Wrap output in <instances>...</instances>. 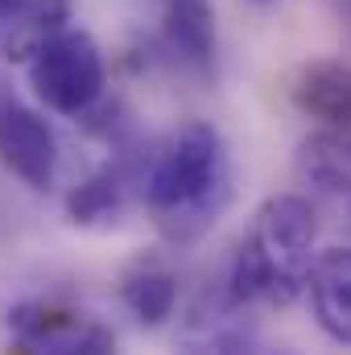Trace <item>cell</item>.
Here are the masks:
<instances>
[{
	"instance_id": "9c48e42d",
	"label": "cell",
	"mask_w": 351,
	"mask_h": 355,
	"mask_svg": "<svg viewBox=\"0 0 351 355\" xmlns=\"http://www.w3.org/2000/svg\"><path fill=\"white\" fill-rule=\"evenodd\" d=\"M293 103L323 128H351V67L339 58H314L293 75Z\"/></svg>"
},
{
	"instance_id": "30bf717a",
	"label": "cell",
	"mask_w": 351,
	"mask_h": 355,
	"mask_svg": "<svg viewBox=\"0 0 351 355\" xmlns=\"http://www.w3.org/2000/svg\"><path fill=\"white\" fill-rule=\"evenodd\" d=\"M298 170L310 186H318L335 198H351V128L314 132L298 153Z\"/></svg>"
},
{
	"instance_id": "8fae6325",
	"label": "cell",
	"mask_w": 351,
	"mask_h": 355,
	"mask_svg": "<svg viewBox=\"0 0 351 355\" xmlns=\"http://www.w3.org/2000/svg\"><path fill=\"white\" fill-rule=\"evenodd\" d=\"M120 297L141 327H162L178 306V277L170 268L153 265V261H141L124 272Z\"/></svg>"
},
{
	"instance_id": "8992f818",
	"label": "cell",
	"mask_w": 351,
	"mask_h": 355,
	"mask_svg": "<svg viewBox=\"0 0 351 355\" xmlns=\"http://www.w3.org/2000/svg\"><path fill=\"white\" fill-rule=\"evenodd\" d=\"M162 37L182 71L194 79L215 75V12L207 0H162Z\"/></svg>"
},
{
	"instance_id": "5b68a950",
	"label": "cell",
	"mask_w": 351,
	"mask_h": 355,
	"mask_svg": "<svg viewBox=\"0 0 351 355\" xmlns=\"http://www.w3.org/2000/svg\"><path fill=\"white\" fill-rule=\"evenodd\" d=\"M0 166L29 190H50L58 178V137L42 112H33L0 79Z\"/></svg>"
},
{
	"instance_id": "ba28073f",
	"label": "cell",
	"mask_w": 351,
	"mask_h": 355,
	"mask_svg": "<svg viewBox=\"0 0 351 355\" xmlns=\"http://www.w3.org/2000/svg\"><path fill=\"white\" fill-rule=\"evenodd\" d=\"M306 297L314 310V322L351 347V248H327L314 257L306 277Z\"/></svg>"
},
{
	"instance_id": "52a82bcc",
	"label": "cell",
	"mask_w": 351,
	"mask_h": 355,
	"mask_svg": "<svg viewBox=\"0 0 351 355\" xmlns=\"http://www.w3.org/2000/svg\"><path fill=\"white\" fill-rule=\"evenodd\" d=\"M67 0H0V58L25 62L67 29Z\"/></svg>"
},
{
	"instance_id": "6da1fadb",
	"label": "cell",
	"mask_w": 351,
	"mask_h": 355,
	"mask_svg": "<svg viewBox=\"0 0 351 355\" xmlns=\"http://www.w3.org/2000/svg\"><path fill=\"white\" fill-rule=\"evenodd\" d=\"M232 202V153L211 120H186L145 178V207L166 244H198Z\"/></svg>"
},
{
	"instance_id": "4fadbf2b",
	"label": "cell",
	"mask_w": 351,
	"mask_h": 355,
	"mask_svg": "<svg viewBox=\"0 0 351 355\" xmlns=\"http://www.w3.org/2000/svg\"><path fill=\"white\" fill-rule=\"evenodd\" d=\"M257 4H273V0H257Z\"/></svg>"
},
{
	"instance_id": "7a4b0ae2",
	"label": "cell",
	"mask_w": 351,
	"mask_h": 355,
	"mask_svg": "<svg viewBox=\"0 0 351 355\" xmlns=\"http://www.w3.org/2000/svg\"><path fill=\"white\" fill-rule=\"evenodd\" d=\"M318 211L302 194H273L257 211L252 232L236 248L228 268V293L236 306H289L306 293V277L314 265Z\"/></svg>"
},
{
	"instance_id": "7c38bea8",
	"label": "cell",
	"mask_w": 351,
	"mask_h": 355,
	"mask_svg": "<svg viewBox=\"0 0 351 355\" xmlns=\"http://www.w3.org/2000/svg\"><path fill=\"white\" fill-rule=\"evenodd\" d=\"M124 207V182L116 170H99L91 174L87 182H79L71 194H67V215L83 227H95V223H116Z\"/></svg>"
},
{
	"instance_id": "3957f363",
	"label": "cell",
	"mask_w": 351,
	"mask_h": 355,
	"mask_svg": "<svg viewBox=\"0 0 351 355\" xmlns=\"http://www.w3.org/2000/svg\"><path fill=\"white\" fill-rule=\"evenodd\" d=\"M29 83L50 112L75 116V120L87 116L108 83L103 54H99L95 37L87 29H62L58 37H50L29 58Z\"/></svg>"
},
{
	"instance_id": "277c9868",
	"label": "cell",
	"mask_w": 351,
	"mask_h": 355,
	"mask_svg": "<svg viewBox=\"0 0 351 355\" xmlns=\"http://www.w3.org/2000/svg\"><path fill=\"white\" fill-rule=\"evenodd\" d=\"M4 327L17 347L46 355H108L116 352L112 327H103L95 314L58 302V297H29L8 306Z\"/></svg>"
}]
</instances>
